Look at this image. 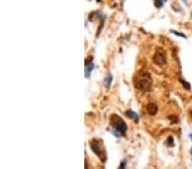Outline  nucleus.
I'll list each match as a JSON object with an SVG mask.
<instances>
[{
	"instance_id": "4",
	"label": "nucleus",
	"mask_w": 192,
	"mask_h": 169,
	"mask_svg": "<svg viewBox=\"0 0 192 169\" xmlns=\"http://www.w3.org/2000/svg\"><path fill=\"white\" fill-rule=\"evenodd\" d=\"M154 62L156 64V65L163 66L167 62V57H166V55L164 53V51L162 50H157L156 53L155 54L153 57Z\"/></svg>"
},
{
	"instance_id": "11",
	"label": "nucleus",
	"mask_w": 192,
	"mask_h": 169,
	"mask_svg": "<svg viewBox=\"0 0 192 169\" xmlns=\"http://www.w3.org/2000/svg\"><path fill=\"white\" fill-rule=\"evenodd\" d=\"M127 159H124L122 160V161L120 162V168H125L127 167Z\"/></svg>"
},
{
	"instance_id": "7",
	"label": "nucleus",
	"mask_w": 192,
	"mask_h": 169,
	"mask_svg": "<svg viewBox=\"0 0 192 169\" xmlns=\"http://www.w3.org/2000/svg\"><path fill=\"white\" fill-rule=\"evenodd\" d=\"M147 111L151 115H155L158 111V108L155 104H149L147 105Z\"/></svg>"
},
{
	"instance_id": "6",
	"label": "nucleus",
	"mask_w": 192,
	"mask_h": 169,
	"mask_svg": "<svg viewBox=\"0 0 192 169\" xmlns=\"http://www.w3.org/2000/svg\"><path fill=\"white\" fill-rule=\"evenodd\" d=\"M125 115H127L129 119L134 120H136V121H138L139 119H140V116H139V115L137 114L136 112L133 111V110H131V109H128V110H127L126 113H125Z\"/></svg>"
},
{
	"instance_id": "5",
	"label": "nucleus",
	"mask_w": 192,
	"mask_h": 169,
	"mask_svg": "<svg viewBox=\"0 0 192 169\" xmlns=\"http://www.w3.org/2000/svg\"><path fill=\"white\" fill-rule=\"evenodd\" d=\"M94 69V63L92 61V57H90L88 61H85V67H84V76L88 79L91 76L92 70Z\"/></svg>"
},
{
	"instance_id": "3",
	"label": "nucleus",
	"mask_w": 192,
	"mask_h": 169,
	"mask_svg": "<svg viewBox=\"0 0 192 169\" xmlns=\"http://www.w3.org/2000/svg\"><path fill=\"white\" fill-rule=\"evenodd\" d=\"M90 147L92 150L95 153L96 155H97L99 159L103 162H105L107 160V155H106V152H105V149H104V143L102 142V140L99 139H92L90 141Z\"/></svg>"
},
{
	"instance_id": "9",
	"label": "nucleus",
	"mask_w": 192,
	"mask_h": 169,
	"mask_svg": "<svg viewBox=\"0 0 192 169\" xmlns=\"http://www.w3.org/2000/svg\"><path fill=\"white\" fill-rule=\"evenodd\" d=\"M167 1V0H155V1H154V4H155V7L158 8V9H160V8H161L163 5H164V4H165Z\"/></svg>"
},
{
	"instance_id": "15",
	"label": "nucleus",
	"mask_w": 192,
	"mask_h": 169,
	"mask_svg": "<svg viewBox=\"0 0 192 169\" xmlns=\"http://www.w3.org/2000/svg\"><path fill=\"white\" fill-rule=\"evenodd\" d=\"M191 153H192V149H191Z\"/></svg>"
},
{
	"instance_id": "13",
	"label": "nucleus",
	"mask_w": 192,
	"mask_h": 169,
	"mask_svg": "<svg viewBox=\"0 0 192 169\" xmlns=\"http://www.w3.org/2000/svg\"><path fill=\"white\" fill-rule=\"evenodd\" d=\"M180 81L182 82V83H183V84H184V88H187L188 90H190V84H188L187 82H184V81H182V80H180Z\"/></svg>"
},
{
	"instance_id": "8",
	"label": "nucleus",
	"mask_w": 192,
	"mask_h": 169,
	"mask_svg": "<svg viewBox=\"0 0 192 169\" xmlns=\"http://www.w3.org/2000/svg\"><path fill=\"white\" fill-rule=\"evenodd\" d=\"M112 81H113V75H112L111 73H108L104 80V83L105 84V86L107 87V89H109L110 85H111Z\"/></svg>"
},
{
	"instance_id": "2",
	"label": "nucleus",
	"mask_w": 192,
	"mask_h": 169,
	"mask_svg": "<svg viewBox=\"0 0 192 169\" xmlns=\"http://www.w3.org/2000/svg\"><path fill=\"white\" fill-rule=\"evenodd\" d=\"M152 84V79L149 73L143 72L138 74V78L135 80V85L139 90L147 91L150 88Z\"/></svg>"
},
{
	"instance_id": "12",
	"label": "nucleus",
	"mask_w": 192,
	"mask_h": 169,
	"mask_svg": "<svg viewBox=\"0 0 192 169\" xmlns=\"http://www.w3.org/2000/svg\"><path fill=\"white\" fill-rule=\"evenodd\" d=\"M167 144L168 146L174 145V144H173V137H169L168 139H167Z\"/></svg>"
},
{
	"instance_id": "14",
	"label": "nucleus",
	"mask_w": 192,
	"mask_h": 169,
	"mask_svg": "<svg viewBox=\"0 0 192 169\" xmlns=\"http://www.w3.org/2000/svg\"><path fill=\"white\" fill-rule=\"evenodd\" d=\"M189 137H190V138L192 140V133H190V135H189Z\"/></svg>"
},
{
	"instance_id": "10",
	"label": "nucleus",
	"mask_w": 192,
	"mask_h": 169,
	"mask_svg": "<svg viewBox=\"0 0 192 169\" xmlns=\"http://www.w3.org/2000/svg\"><path fill=\"white\" fill-rule=\"evenodd\" d=\"M171 31V33H174L175 35H177V36H179V37H182V38H186V36L184 34H183V33H178L177 31L175 30H170Z\"/></svg>"
},
{
	"instance_id": "1",
	"label": "nucleus",
	"mask_w": 192,
	"mask_h": 169,
	"mask_svg": "<svg viewBox=\"0 0 192 169\" xmlns=\"http://www.w3.org/2000/svg\"><path fill=\"white\" fill-rule=\"evenodd\" d=\"M110 126H111V132L116 138H121L126 135L127 131V123L124 121V120L117 115L114 114L110 116Z\"/></svg>"
}]
</instances>
